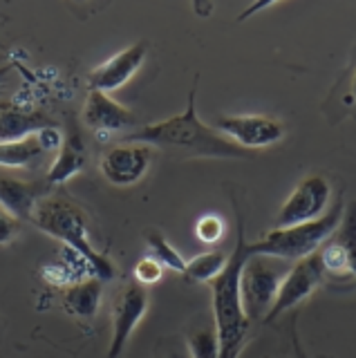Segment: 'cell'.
<instances>
[{
    "label": "cell",
    "instance_id": "cell-1",
    "mask_svg": "<svg viewBox=\"0 0 356 358\" xmlns=\"http://www.w3.org/2000/svg\"><path fill=\"white\" fill-rule=\"evenodd\" d=\"M195 96L197 87L188 92V103L182 115L132 130L121 139V143H139L148 145V148L180 152L186 157H202V159H251L253 152L240 148V145L229 141L227 137H222L220 132L213 130V126H206L197 117Z\"/></svg>",
    "mask_w": 356,
    "mask_h": 358
},
{
    "label": "cell",
    "instance_id": "cell-2",
    "mask_svg": "<svg viewBox=\"0 0 356 358\" xmlns=\"http://www.w3.org/2000/svg\"><path fill=\"white\" fill-rule=\"evenodd\" d=\"M236 210V246L229 255V262L213 282H211V298H213V320L220 343V358H238L247 345L251 320L242 307L240 294V275L247 262V235H244V215L233 199Z\"/></svg>",
    "mask_w": 356,
    "mask_h": 358
},
{
    "label": "cell",
    "instance_id": "cell-3",
    "mask_svg": "<svg viewBox=\"0 0 356 358\" xmlns=\"http://www.w3.org/2000/svg\"><path fill=\"white\" fill-rule=\"evenodd\" d=\"M31 224L41 229L50 238L59 240L65 249L81 255L83 260L90 264L92 275L97 280H113L115 278V262L101 251L94 249L90 240V227H87L85 210L74 204L70 199L63 197H43L34 210Z\"/></svg>",
    "mask_w": 356,
    "mask_h": 358
},
{
    "label": "cell",
    "instance_id": "cell-4",
    "mask_svg": "<svg viewBox=\"0 0 356 358\" xmlns=\"http://www.w3.org/2000/svg\"><path fill=\"white\" fill-rule=\"evenodd\" d=\"M345 204L343 199H339L336 204L327 210L325 215L307 222V224H296V227L287 229H271L258 242L247 244L249 255H266L276 257V260H305V257L314 255L322 244L329 240V235L336 231L339 222L343 217Z\"/></svg>",
    "mask_w": 356,
    "mask_h": 358
},
{
    "label": "cell",
    "instance_id": "cell-5",
    "mask_svg": "<svg viewBox=\"0 0 356 358\" xmlns=\"http://www.w3.org/2000/svg\"><path fill=\"white\" fill-rule=\"evenodd\" d=\"M287 271L289 268L285 266V260L266 255L247 257L240 275V294L244 313L251 322L264 320L266 313L271 311Z\"/></svg>",
    "mask_w": 356,
    "mask_h": 358
},
{
    "label": "cell",
    "instance_id": "cell-6",
    "mask_svg": "<svg viewBox=\"0 0 356 358\" xmlns=\"http://www.w3.org/2000/svg\"><path fill=\"white\" fill-rule=\"evenodd\" d=\"M213 130L220 132L240 148L255 152L260 148L283 141L285 123L264 115H225L213 121Z\"/></svg>",
    "mask_w": 356,
    "mask_h": 358
},
{
    "label": "cell",
    "instance_id": "cell-7",
    "mask_svg": "<svg viewBox=\"0 0 356 358\" xmlns=\"http://www.w3.org/2000/svg\"><path fill=\"white\" fill-rule=\"evenodd\" d=\"M332 201V184L322 175H307L278 210V229L307 224L322 217Z\"/></svg>",
    "mask_w": 356,
    "mask_h": 358
},
{
    "label": "cell",
    "instance_id": "cell-8",
    "mask_svg": "<svg viewBox=\"0 0 356 358\" xmlns=\"http://www.w3.org/2000/svg\"><path fill=\"white\" fill-rule=\"evenodd\" d=\"M148 305V289L139 287L137 282H130L119 291L113 302V336H110L106 358H119L126 352L130 336L139 327L143 316H146Z\"/></svg>",
    "mask_w": 356,
    "mask_h": 358
},
{
    "label": "cell",
    "instance_id": "cell-9",
    "mask_svg": "<svg viewBox=\"0 0 356 358\" xmlns=\"http://www.w3.org/2000/svg\"><path fill=\"white\" fill-rule=\"evenodd\" d=\"M325 285V273H322L318 255H309L305 260H298L292 268L287 271L278 298L273 302L271 311L266 313L264 322H273L278 316H283L285 311L298 307L300 302H305L309 296H314V291H318Z\"/></svg>",
    "mask_w": 356,
    "mask_h": 358
},
{
    "label": "cell",
    "instance_id": "cell-10",
    "mask_svg": "<svg viewBox=\"0 0 356 358\" xmlns=\"http://www.w3.org/2000/svg\"><path fill=\"white\" fill-rule=\"evenodd\" d=\"M152 164V148L139 143H121L101 157V175L108 184L126 188L141 182Z\"/></svg>",
    "mask_w": 356,
    "mask_h": 358
},
{
    "label": "cell",
    "instance_id": "cell-11",
    "mask_svg": "<svg viewBox=\"0 0 356 358\" xmlns=\"http://www.w3.org/2000/svg\"><path fill=\"white\" fill-rule=\"evenodd\" d=\"M146 54H148L146 41L132 43L130 48L121 50L113 59L97 65L90 72V76H87V83H90L92 90H99V92H104V94H113L139 72V67L146 61Z\"/></svg>",
    "mask_w": 356,
    "mask_h": 358
},
{
    "label": "cell",
    "instance_id": "cell-12",
    "mask_svg": "<svg viewBox=\"0 0 356 358\" xmlns=\"http://www.w3.org/2000/svg\"><path fill=\"white\" fill-rule=\"evenodd\" d=\"M83 123L97 134H113L137 126V115L130 108L121 106L110 94L90 90L83 106Z\"/></svg>",
    "mask_w": 356,
    "mask_h": 358
},
{
    "label": "cell",
    "instance_id": "cell-13",
    "mask_svg": "<svg viewBox=\"0 0 356 358\" xmlns=\"http://www.w3.org/2000/svg\"><path fill=\"white\" fill-rule=\"evenodd\" d=\"M45 193L48 186L0 173V206L12 213L18 222H31L38 201L45 197Z\"/></svg>",
    "mask_w": 356,
    "mask_h": 358
},
{
    "label": "cell",
    "instance_id": "cell-14",
    "mask_svg": "<svg viewBox=\"0 0 356 358\" xmlns=\"http://www.w3.org/2000/svg\"><path fill=\"white\" fill-rule=\"evenodd\" d=\"M50 126H57V123L41 110H27L14 101H0V143L34 137Z\"/></svg>",
    "mask_w": 356,
    "mask_h": 358
},
{
    "label": "cell",
    "instance_id": "cell-15",
    "mask_svg": "<svg viewBox=\"0 0 356 358\" xmlns=\"http://www.w3.org/2000/svg\"><path fill=\"white\" fill-rule=\"evenodd\" d=\"M104 296V282L97 278H85L63 289L61 294V307L68 316L76 320H92L101 307Z\"/></svg>",
    "mask_w": 356,
    "mask_h": 358
},
{
    "label": "cell",
    "instance_id": "cell-16",
    "mask_svg": "<svg viewBox=\"0 0 356 358\" xmlns=\"http://www.w3.org/2000/svg\"><path fill=\"white\" fill-rule=\"evenodd\" d=\"M87 164V148L81 139V134L70 132L63 134V143L57 150V157H54V164L48 171L45 179L48 186H61L68 179H72L74 175H79Z\"/></svg>",
    "mask_w": 356,
    "mask_h": 358
},
{
    "label": "cell",
    "instance_id": "cell-17",
    "mask_svg": "<svg viewBox=\"0 0 356 358\" xmlns=\"http://www.w3.org/2000/svg\"><path fill=\"white\" fill-rule=\"evenodd\" d=\"M45 155L48 150L43 148L36 134L20 141L0 143V168H27Z\"/></svg>",
    "mask_w": 356,
    "mask_h": 358
},
{
    "label": "cell",
    "instance_id": "cell-18",
    "mask_svg": "<svg viewBox=\"0 0 356 358\" xmlns=\"http://www.w3.org/2000/svg\"><path fill=\"white\" fill-rule=\"evenodd\" d=\"M227 262H229V255L222 253V251L199 253V255L193 257V260L186 262L184 278L188 280V282H197V285L208 282L211 285L222 271H225Z\"/></svg>",
    "mask_w": 356,
    "mask_h": 358
},
{
    "label": "cell",
    "instance_id": "cell-19",
    "mask_svg": "<svg viewBox=\"0 0 356 358\" xmlns=\"http://www.w3.org/2000/svg\"><path fill=\"white\" fill-rule=\"evenodd\" d=\"M329 238L341 246V249L345 251V255H348L350 271H352V278L356 282V201H352L350 206H345L339 227L329 235Z\"/></svg>",
    "mask_w": 356,
    "mask_h": 358
},
{
    "label": "cell",
    "instance_id": "cell-20",
    "mask_svg": "<svg viewBox=\"0 0 356 358\" xmlns=\"http://www.w3.org/2000/svg\"><path fill=\"white\" fill-rule=\"evenodd\" d=\"M143 240H146L148 249H150V257H155V260H157L164 268H171V271L184 275L186 260L182 257V253L164 238V233H159V231H146Z\"/></svg>",
    "mask_w": 356,
    "mask_h": 358
},
{
    "label": "cell",
    "instance_id": "cell-21",
    "mask_svg": "<svg viewBox=\"0 0 356 358\" xmlns=\"http://www.w3.org/2000/svg\"><path fill=\"white\" fill-rule=\"evenodd\" d=\"M188 352L191 358H220V343L213 329H197L188 336Z\"/></svg>",
    "mask_w": 356,
    "mask_h": 358
},
{
    "label": "cell",
    "instance_id": "cell-22",
    "mask_svg": "<svg viewBox=\"0 0 356 358\" xmlns=\"http://www.w3.org/2000/svg\"><path fill=\"white\" fill-rule=\"evenodd\" d=\"M164 278V266L155 257H143L135 264V282L143 289L157 285Z\"/></svg>",
    "mask_w": 356,
    "mask_h": 358
},
{
    "label": "cell",
    "instance_id": "cell-23",
    "mask_svg": "<svg viewBox=\"0 0 356 358\" xmlns=\"http://www.w3.org/2000/svg\"><path fill=\"white\" fill-rule=\"evenodd\" d=\"M195 235L199 242L204 244H215L222 240V235H225V222L218 215H204L195 224Z\"/></svg>",
    "mask_w": 356,
    "mask_h": 358
},
{
    "label": "cell",
    "instance_id": "cell-24",
    "mask_svg": "<svg viewBox=\"0 0 356 358\" xmlns=\"http://www.w3.org/2000/svg\"><path fill=\"white\" fill-rule=\"evenodd\" d=\"M18 231H20V222L7 213L3 206H0V246H7L12 244L18 238Z\"/></svg>",
    "mask_w": 356,
    "mask_h": 358
},
{
    "label": "cell",
    "instance_id": "cell-25",
    "mask_svg": "<svg viewBox=\"0 0 356 358\" xmlns=\"http://www.w3.org/2000/svg\"><path fill=\"white\" fill-rule=\"evenodd\" d=\"M12 67H14L12 63H7V65H0V81H3V78H5V76H7L9 72H12Z\"/></svg>",
    "mask_w": 356,
    "mask_h": 358
},
{
    "label": "cell",
    "instance_id": "cell-26",
    "mask_svg": "<svg viewBox=\"0 0 356 358\" xmlns=\"http://www.w3.org/2000/svg\"><path fill=\"white\" fill-rule=\"evenodd\" d=\"M352 90H354V96H356V72H354V81H352Z\"/></svg>",
    "mask_w": 356,
    "mask_h": 358
}]
</instances>
